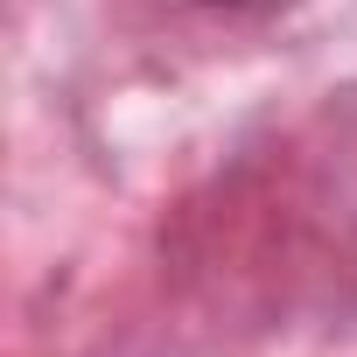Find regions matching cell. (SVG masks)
I'll return each instance as SVG.
<instances>
[{
	"label": "cell",
	"instance_id": "obj_1",
	"mask_svg": "<svg viewBox=\"0 0 357 357\" xmlns=\"http://www.w3.org/2000/svg\"><path fill=\"white\" fill-rule=\"evenodd\" d=\"M211 8H245V0H211Z\"/></svg>",
	"mask_w": 357,
	"mask_h": 357
}]
</instances>
